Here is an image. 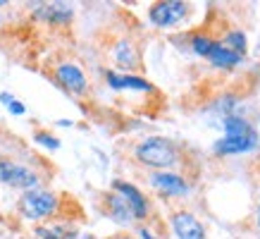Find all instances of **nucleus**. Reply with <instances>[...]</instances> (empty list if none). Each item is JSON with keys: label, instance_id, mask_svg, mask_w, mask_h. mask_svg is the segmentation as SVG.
Instances as JSON below:
<instances>
[{"label": "nucleus", "instance_id": "nucleus-13", "mask_svg": "<svg viewBox=\"0 0 260 239\" xmlns=\"http://www.w3.org/2000/svg\"><path fill=\"white\" fill-rule=\"evenodd\" d=\"M112 57H115L117 67H122V70H134L139 65V53H136V48L132 46L129 39L117 41V46L112 50Z\"/></svg>", "mask_w": 260, "mask_h": 239}, {"label": "nucleus", "instance_id": "nucleus-18", "mask_svg": "<svg viewBox=\"0 0 260 239\" xmlns=\"http://www.w3.org/2000/svg\"><path fill=\"white\" fill-rule=\"evenodd\" d=\"M36 139V143H41L43 148H48V151H57L60 148V139H55L53 134H46V132H39V134L34 136Z\"/></svg>", "mask_w": 260, "mask_h": 239}, {"label": "nucleus", "instance_id": "nucleus-23", "mask_svg": "<svg viewBox=\"0 0 260 239\" xmlns=\"http://www.w3.org/2000/svg\"><path fill=\"white\" fill-rule=\"evenodd\" d=\"M258 225H260V208H258Z\"/></svg>", "mask_w": 260, "mask_h": 239}, {"label": "nucleus", "instance_id": "nucleus-24", "mask_svg": "<svg viewBox=\"0 0 260 239\" xmlns=\"http://www.w3.org/2000/svg\"><path fill=\"white\" fill-rule=\"evenodd\" d=\"M117 239H132V237H117Z\"/></svg>", "mask_w": 260, "mask_h": 239}, {"label": "nucleus", "instance_id": "nucleus-15", "mask_svg": "<svg viewBox=\"0 0 260 239\" xmlns=\"http://www.w3.org/2000/svg\"><path fill=\"white\" fill-rule=\"evenodd\" d=\"M77 232L67 225H53V227H39L41 239H74Z\"/></svg>", "mask_w": 260, "mask_h": 239}, {"label": "nucleus", "instance_id": "nucleus-14", "mask_svg": "<svg viewBox=\"0 0 260 239\" xmlns=\"http://www.w3.org/2000/svg\"><path fill=\"white\" fill-rule=\"evenodd\" d=\"M105 206H108V213H110V218H115L119 225H129L132 220H134V215H132V208L126 206V201L119 196L117 191L105 196Z\"/></svg>", "mask_w": 260, "mask_h": 239}, {"label": "nucleus", "instance_id": "nucleus-5", "mask_svg": "<svg viewBox=\"0 0 260 239\" xmlns=\"http://www.w3.org/2000/svg\"><path fill=\"white\" fill-rule=\"evenodd\" d=\"M189 15V5L186 3H179V0H167V3H155L153 8L148 10L150 22L155 26H174V24L184 22V17Z\"/></svg>", "mask_w": 260, "mask_h": 239}, {"label": "nucleus", "instance_id": "nucleus-20", "mask_svg": "<svg viewBox=\"0 0 260 239\" xmlns=\"http://www.w3.org/2000/svg\"><path fill=\"white\" fill-rule=\"evenodd\" d=\"M12 101H15V96L12 94H8V91H3V94H0V103L3 105H10Z\"/></svg>", "mask_w": 260, "mask_h": 239}, {"label": "nucleus", "instance_id": "nucleus-21", "mask_svg": "<svg viewBox=\"0 0 260 239\" xmlns=\"http://www.w3.org/2000/svg\"><path fill=\"white\" fill-rule=\"evenodd\" d=\"M139 237H141V239H155L153 234H150V230H146V227H141V230H139Z\"/></svg>", "mask_w": 260, "mask_h": 239}, {"label": "nucleus", "instance_id": "nucleus-25", "mask_svg": "<svg viewBox=\"0 0 260 239\" xmlns=\"http://www.w3.org/2000/svg\"><path fill=\"white\" fill-rule=\"evenodd\" d=\"M86 239H91V237H86Z\"/></svg>", "mask_w": 260, "mask_h": 239}, {"label": "nucleus", "instance_id": "nucleus-17", "mask_svg": "<svg viewBox=\"0 0 260 239\" xmlns=\"http://www.w3.org/2000/svg\"><path fill=\"white\" fill-rule=\"evenodd\" d=\"M215 46V39H210V36H205V34H196L193 39H191V48H193V53L201 57H208V53H210V48Z\"/></svg>", "mask_w": 260, "mask_h": 239}, {"label": "nucleus", "instance_id": "nucleus-2", "mask_svg": "<svg viewBox=\"0 0 260 239\" xmlns=\"http://www.w3.org/2000/svg\"><path fill=\"white\" fill-rule=\"evenodd\" d=\"M136 160L148 167H172L179 160V151L165 136H148L143 139L134 151Z\"/></svg>", "mask_w": 260, "mask_h": 239}, {"label": "nucleus", "instance_id": "nucleus-10", "mask_svg": "<svg viewBox=\"0 0 260 239\" xmlns=\"http://www.w3.org/2000/svg\"><path fill=\"white\" fill-rule=\"evenodd\" d=\"M105 79L115 91H153V84L146 81L143 77H136V74H117V72H105Z\"/></svg>", "mask_w": 260, "mask_h": 239}, {"label": "nucleus", "instance_id": "nucleus-11", "mask_svg": "<svg viewBox=\"0 0 260 239\" xmlns=\"http://www.w3.org/2000/svg\"><path fill=\"white\" fill-rule=\"evenodd\" d=\"M36 19H43V22H50V24H67L74 15V10L64 3H50V5H41L36 8Z\"/></svg>", "mask_w": 260, "mask_h": 239}, {"label": "nucleus", "instance_id": "nucleus-9", "mask_svg": "<svg viewBox=\"0 0 260 239\" xmlns=\"http://www.w3.org/2000/svg\"><path fill=\"white\" fill-rule=\"evenodd\" d=\"M115 191H117L119 196L126 201V206L132 208L134 220H143V218L148 215V203H146L143 194L136 189L134 184H129V182H115Z\"/></svg>", "mask_w": 260, "mask_h": 239}, {"label": "nucleus", "instance_id": "nucleus-19", "mask_svg": "<svg viewBox=\"0 0 260 239\" xmlns=\"http://www.w3.org/2000/svg\"><path fill=\"white\" fill-rule=\"evenodd\" d=\"M8 110H10V115H17V117H19V115H24V112H26V105L19 103V101H12V103L8 105Z\"/></svg>", "mask_w": 260, "mask_h": 239}, {"label": "nucleus", "instance_id": "nucleus-6", "mask_svg": "<svg viewBox=\"0 0 260 239\" xmlns=\"http://www.w3.org/2000/svg\"><path fill=\"white\" fill-rule=\"evenodd\" d=\"M170 225H172V232L177 239H205V227L189 211H177Z\"/></svg>", "mask_w": 260, "mask_h": 239}, {"label": "nucleus", "instance_id": "nucleus-12", "mask_svg": "<svg viewBox=\"0 0 260 239\" xmlns=\"http://www.w3.org/2000/svg\"><path fill=\"white\" fill-rule=\"evenodd\" d=\"M208 60H210V65L222 67V70H232V67L241 65V55H239V53H234V50H229V48H224L220 41H215V46L210 48Z\"/></svg>", "mask_w": 260, "mask_h": 239}, {"label": "nucleus", "instance_id": "nucleus-16", "mask_svg": "<svg viewBox=\"0 0 260 239\" xmlns=\"http://www.w3.org/2000/svg\"><path fill=\"white\" fill-rule=\"evenodd\" d=\"M224 48H229V50H234V53H244L246 50V36H244V32H239V29H234V32H229L224 39L220 41Z\"/></svg>", "mask_w": 260, "mask_h": 239}, {"label": "nucleus", "instance_id": "nucleus-1", "mask_svg": "<svg viewBox=\"0 0 260 239\" xmlns=\"http://www.w3.org/2000/svg\"><path fill=\"white\" fill-rule=\"evenodd\" d=\"M222 125H224V136L217 139L213 146L217 156H237V153H248L258 148V132L248 120L229 112L224 115Z\"/></svg>", "mask_w": 260, "mask_h": 239}, {"label": "nucleus", "instance_id": "nucleus-3", "mask_svg": "<svg viewBox=\"0 0 260 239\" xmlns=\"http://www.w3.org/2000/svg\"><path fill=\"white\" fill-rule=\"evenodd\" d=\"M57 206H60V199L48 189H31L19 199V213L29 220L50 218V215H55Z\"/></svg>", "mask_w": 260, "mask_h": 239}, {"label": "nucleus", "instance_id": "nucleus-4", "mask_svg": "<svg viewBox=\"0 0 260 239\" xmlns=\"http://www.w3.org/2000/svg\"><path fill=\"white\" fill-rule=\"evenodd\" d=\"M0 182L8 184V187H15V189L31 191L39 187L41 177L29 167L15 163V160H0Z\"/></svg>", "mask_w": 260, "mask_h": 239}, {"label": "nucleus", "instance_id": "nucleus-22", "mask_svg": "<svg viewBox=\"0 0 260 239\" xmlns=\"http://www.w3.org/2000/svg\"><path fill=\"white\" fill-rule=\"evenodd\" d=\"M57 125H60V127H72V122H70V120H60Z\"/></svg>", "mask_w": 260, "mask_h": 239}, {"label": "nucleus", "instance_id": "nucleus-7", "mask_svg": "<svg viewBox=\"0 0 260 239\" xmlns=\"http://www.w3.org/2000/svg\"><path fill=\"white\" fill-rule=\"evenodd\" d=\"M55 79L60 81L70 94H84L86 86H88L84 70H81L79 65H74V63H62L60 65V67L55 70Z\"/></svg>", "mask_w": 260, "mask_h": 239}, {"label": "nucleus", "instance_id": "nucleus-8", "mask_svg": "<svg viewBox=\"0 0 260 239\" xmlns=\"http://www.w3.org/2000/svg\"><path fill=\"white\" fill-rule=\"evenodd\" d=\"M150 184L167 196H186L189 194L186 180L177 172H155V175H150Z\"/></svg>", "mask_w": 260, "mask_h": 239}]
</instances>
